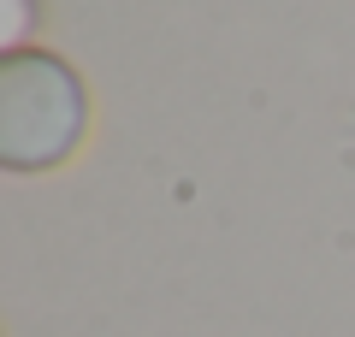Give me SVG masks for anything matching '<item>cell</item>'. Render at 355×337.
I'll return each instance as SVG.
<instances>
[{
  "label": "cell",
  "instance_id": "6da1fadb",
  "mask_svg": "<svg viewBox=\"0 0 355 337\" xmlns=\"http://www.w3.org/2000/svg\"><path fill=\"white\" fill-rule=\"evenodd\" d=\"M0 142H6V160L12 166H42V160H60L65 148H71L77 137V119H83V107H77V83L60 71V83H53L48 101H30V83L18 77V65H6V77H0Z\"/></svg>",
  "mask_w": 355,
  "mask_h": 337
}]
</instances>
